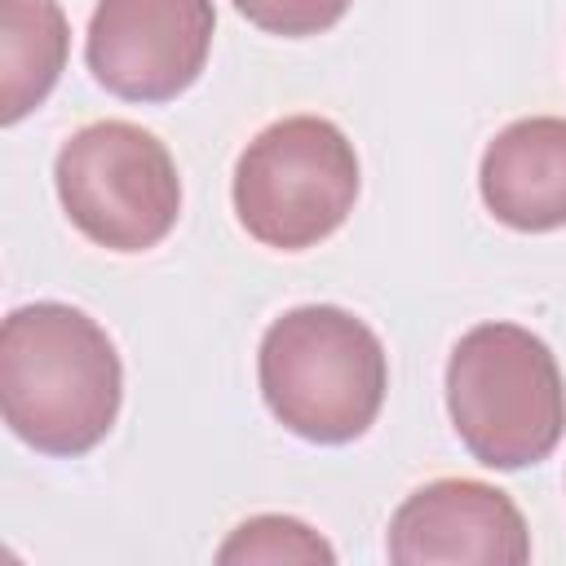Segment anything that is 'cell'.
I'll return each instance as SVG.
<instances>
[{"label":"cell","mask_w":566,"mask_h":566,"mask_svg":"<svg viewBox=\"0 0 566 566\" xmlns=\"http://www.w3.org/2000/svg\"><path fill=\"white\" fill-rule=\"evenodd\" d=\"M66 13L57 0H0V119L35 111L66 66Z\"/></svg>","instance_id":"9"},{"label":"cell","mask_w":566,"mask_h":566,"mask_svg":"<svg viewBox=\"0 0 566 566\" xmlns=\"http://www.w3.org/2000/svg\"><path fill=\"white\" fill-rule=\"evenodd\" d=\"M358 199L354 142L323 115H287L261 128L234 164L239 226L279 252L323 243Z\"/></svg>","instance_id":"4"},{"label":"cell","mask_w":566,"mask_h":566,"mask_svg":"<svg viewBox=\"0 0 566 566\" xmlns=\"http://www.w3.org/2000/svg\"><path fill=\"white\" fill-rule=\"evenodd\" d=\"M447 411L478 464L526 469L566 433V380L535 332L478 323L447 358Z\"/></svg>","instance_id":"3"},{"label":"cell","mask_w":566,"mask_h":566,"mask_svg":"<svg viewBox=\"0 0 566 566\" xmlns=\"http://www.w3.org/2000/svg\"><path fill=\"white\" fill-rule=\"evenodd\" d=\"M212 0H97L84 57L93 80L124 102H172L212 49Z\"/></svg>","instance_id":"6"},{"label":"cell","mask_w":566,"mask_h":566,"mask_svg":"<svg viewBox=\"0 0 566 566\" xmlns=\"http://www.w3.org/2000/svg\"><path fill=\"white\" fill-rule=\"evenodd\" d=\"M256 376L274 420L323 447L363 438L389 389L380 336L340 305H296L274 318L261 336Z\"/></svg>","instance_id":"2"},{"label":"cell","mask_w":566,"mask_h":566,"mask_svg":"<svg viewBox=\"0 0 566 566\" xmlns=\"http://www.w3.org/2000/svg\"><path fill=\"white\" fill-rule=\"evenodd\" d=\"M124 398L115 340L75 305L35 301L0 327V416L40 455L93 451Z\"/></svg>","instance_id":"1"},{"label":"cell","mask_w":566,"mask_h":566,"mask_svg":"<svg viewBox=\"0 0 566 566\" xmlns=\"http://www.w3.org/2000/svg\"><path fill=\"white\" fill-rule=\"evenodd\" d=\"M354 0H234V9L270 31V35H287V40H301V35H318L327 27H336L345 18Z\"/></svg>","instance_id":"11"},{"label":"cell","mask_w":566,"mask_h":566,"mask_svg":"<svg viewBox=\"0 0 566 566\" xmlns=\"http://www.w3.org/2000/svg\"><path fill=\"white\" fill-rule=\"evenodd\" d=\"M53 181L71 226L111 252L155 248L181 212V177L168 146L128 119H97L71 133Z\"/></svg>","instance_id":"5"},{"label":"cell","mask_w":566,"mask_h":566,"mask_svg":"<svg viewBox=\"0 0 566 566\" xmlns=\"http://www.w3.org/2000/svg\"><path fill=\"white\" fill-rule=\"evenodd\" d=\"M482 203L495 221L544 234L566 226V119L531 115L491 137L478 168Z\"/></svg>","instance_id":"8"},{"label":"cell","mask_w":566,"mask_h":566,"mask_svg":"<svg viewBox=\"0 0 566 566\" xmlns=\"http://www.w3.org/2000/svg\"><path fill=\"white\" fill-rule=\"evenodd\" d=\"M385 553L398 566H522L531 557V531L500 486L438 478L398 504Z\"/></svg>","instance_id":"7"},{"label":"cell","mask_w":566,"mask_h":566,"mask_svg":"<svg viewBox=\"0 0 566 566\" xmlns=\"http://www.w3.org/2000/svg\"><path fill=\"white\" fill-rule=\"evenodd\" d=\"M217 562L221 566H234V562H270V566H279V562H336V553L305 522L279 517V513H261V517H248L243 526L230 531V539L217 548Z\"/></svg>","instance_id":"10"}]
</instances>
